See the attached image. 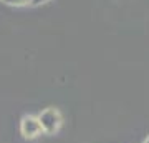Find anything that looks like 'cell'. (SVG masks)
Instances as JSON below:
<instances>
[{"label": "cell", "mask_w": 149, "mask_h": 143, "mask_svg": "<svg viewBox=\"0 0 149 143\" xmlns=\"http://www.w3.org/2000/svg\"><path fill=\"white\" fill-rule=\"evenodd\" d=\"M43 2H47V0H33V4H35V5H38V4H43Z\"/></svg>", "instance_id": "cell-2"}, {"label": "cell", "mask_w": 149, "mask_h": 143, "mask_svg": "<svg viewBox=\"0 0 149 143\" xmlns=\"http://www.w3.org/2000/svg\"><path fill=\"white\" fill-rule=\"evenodd\" d=\"M8 5H27V4H33V0H2Z\"/></svg>", "instance_id": "cell-1"}]
</instances>
